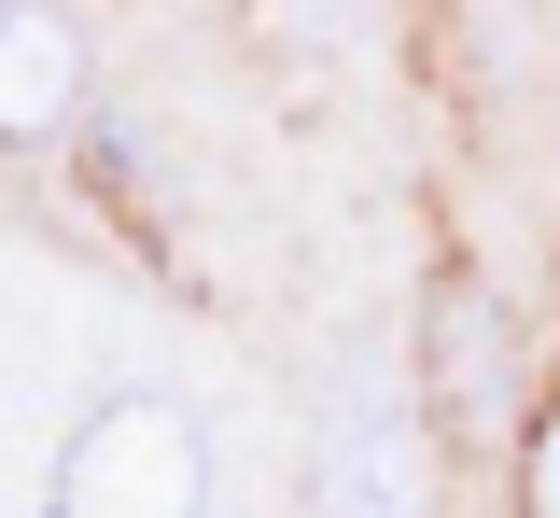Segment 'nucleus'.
<instances>
[{
  "mask_svg": "<svg viewBox=\"0 0 560 518\" xmlns=\"http://www.w3.org/2000/svg\"><path fill=\"white\" fill-rule=\"evenodd\" d=\"M197 505V462H183V421L168 407H113L84 462L57 476V518H183Z\"/></svg>",
  "mask_w": 560,
  "mask_h": 518,
  "instance_id": "obj_1",
  "label": "nucleus"
},
{
  "mask_svg": "<svg viewBox=\"0 0 560 518\" xmlns=\"http://www.w3.org/2000/svg\"><path fill=\"white\" fill-rule=\"evenodd\" d=\"M490 337H504L490 295H477V281H448V295H434V421H448L463 448L504 435V407H490Z\"/></svg>",
  "mask_w": 560,
  "mask_h": 518,
  "instance_id": "obj_2",
  "label": "nucleus"
},
{
  "mask_svg": "<svg viewBox=\"0 0 560 518\" xmlns=\"http://www.w3.org/2000/svg\"><path fill=\"white\" fill-rule=\"evenodd\" d=\"M323 518H407V462H393V407H378V392H350V421H337Z\"/></svg>",
  "mask_w": 560,
  "mask_h": 518,
  "instance_id": "obj_3",
  "label": "nucleus"
},
{
  "mask_svg": "<svg viewBox=\"0 0 560 518\" xmlns=\"http://www.w3.org/2000/svg\"><path fill=\"white\" fill-rule=\"evenodd\" d=\"M70 98V28L43 0H0V127H43Z\"/></svg>",
  "mask_w": 560,
  "mask_h": 518,
  "instance_id": "obj_4",
  "label": "nucleus"
},
{
  "mask_svg": "<svg viewBox=\"0 0 560 518\" xmlns=\"http://www.w3.org/2000/svg\"><path fill=\"white\" fill-rule=\"evenodd\" d=\"M518 518H560V407H547V435H533V462H518Z\"/></svg>",
  "mask_w": 560,
  "mask_h": 518,
  "instance_id": "obj_5",
  "label": "nucleus"
}]
</instances>
